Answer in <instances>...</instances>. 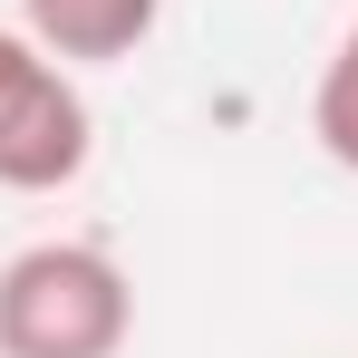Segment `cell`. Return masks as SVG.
<instances>
[{"label":"cell","instance_id":"1","mask_svg":"<svg viewBox=\"0 0 358 358\" xmlns=\"http://www.w3.org/2000/svg\"><path fill=\"white\" fill-rule=\"evenodd\" d=\"M136 329L117 252L97 242H29L0 262V358H117Z\"/></svg>","mask_w":358,"mask_h":358},{"label":"cell","instance_id":"2","mask_svg":"<svg viewBox=\"0 0 358 358\" xmlns=\"http://www.w3.org/2000/svg\"><path fill=\"white\" fill-rule=\"evenodd\" d=\"M87 97L29 29H0V194H59L87 175Z\"/></svg>","mask_w":358,"mask_h":358},{"label":"cell","instance_id":"3","mask_svg":"<svg viewBox=\"0 0 358 358\" xmlns=\"http://www.w3.org/2000/svg\"><path fill=\"white\" fill-rule=\"evenodd\" d=\"M20 20L59 68H107V59H136L155 39L165 0H20Z\"/></svg>","mask_w":358,"mask_h":358},{"label":"cell","instance_id":"4","mask_svg":"<svg viewBox=\"0 0 358 358\" xmlns=\"http://www.w3.org/2000/svg\"><path fill=\"white\" fill-rule=\"evenodd\" d=\"M310 136H320L329 165H349V175H358V20H349V39L329 49L320 87H310Z\"/></svg>","mask_w":358,"mask_h":358}]
</instances>
